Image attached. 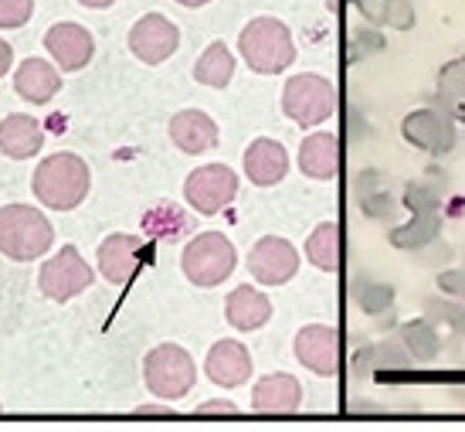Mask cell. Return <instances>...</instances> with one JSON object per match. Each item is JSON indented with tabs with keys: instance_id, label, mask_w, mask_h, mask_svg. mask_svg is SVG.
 Wrapping results in <instances>:
<instances>
[{
	"instance_id": "obj_1",
	"label": "cell",
	"mask_w": 465,
	"mask_h": 432,
	"mask_svg": "<svg viewBox=\"0 0 465 432\" xmlns=\"http://www.w3.org/2000/svg\"><path fill=\"white\" fill-rule=\"evenodd\" d=\"M89 164L78 157V154H52L38 164L35 171V197H38L45 208L52 211H72L78 208L85 195H89Z\"/></svg>"
},
{
	"instance_id": "obj_2",
	"label": "cell",
	"mask_w": 465,
	"mask_h": 432,
	"mask_svg": "<svg viewBox=\"0 0 465 432\" xmlns=\"http://www.w3.org/2000/svg\"><path fill=\"white\" fill-rule=\"evenodd\" d=\"M54 246L52 222L31 205H4L0 208V256L14 262L41 259Z\"/></svg>"
},
{
	"instance_id": "obj_3",
	"label": "cell",
	"mask_w": 465,
	"mask_h": 432,
	"mask_svg": "<svg viewBox=\"0 0 465 432\" xmlns=\"http://www.w3.org/2000/svg\"><path fill=\"white\" fill-rule=\"evenodd\" d=\"M238 48H242V58L248 62V68H255L262 75H275V72L292 65V58H296V45H292L289 27L275 17L248 21V27L238 38Z\"/></svg>"
},
{
	"instance_id": "obj_4",
	"label": "cell",
	"mask_w": 465,
	"mask_h": 432,
	"mask_svg": "<svg viewBox=\"0 0 465 432\" xmlns=\"http://www.w3.org/2000/svg\"><path fill=\"white\" fill-rule=\"evenodd\" d=\"M143 378H146V388L156 395V398H183V395L194 388L197 367L194 357L177 347V344H160L146 354V365H143Z\"/></svg>"
},
{
	"instance_id": "obj_5",
	"label": "cell",
	"mask_w": 465,
	"mask_h": 432,
	"mask_svg": "<svg viewBox=\"0 0 465 432\" xmlns=\"http://www.w3.org/2000/svg\"><path fill=\"white\" fill-rule=\"evenodd\" d=\"M181 266L194 286H218L234 269V246L221 232H201L187 242Z\"/></svg>"
},
{
	"instance_id": "obj_6",
	"label": "cell",
	"mask_w": 465,
	"mask_h": 432,
	"mask_svg": "<svg viewBox=\"0 0 465 432\" xmlns=\"http://www.w3.org/2000/svg\"><path fill=\"white\" fill-rule=\"evenodd\" d=\"M282 109L285 116L296 119L299 126H316V123L333 116L336 89L323 75H312V72L296 75V79H289L282 92Z\"/></svg>"
},
{
	"instance_id": "obj_7",
	"label": "cell",
	"mask_w": 465,
	"mask_h": 432,
	"mask_svg": "<svg viewBox=\"0 0 465 432\" xmlns=\"http://www.w3.org/2000/svg\"><path fill=\"white\" fill-rule=\"evenodd\" d=\"M92 279H95V273H92L89 262L82 259V252L75 246H62L58 256H52V259L41 266L38 286L48 300L68 303L72 296L85 293L92 286Z\"/></svg>"
},
{
	"instance_id": "obj_8",
	"label": "cell",
	"mask_w": 465,
	"mask_h": 432,
	"mask_svg": "<svg viewBox=\"0 0 465 432\" xmlns=\"http://www.w3.org/2000/svg\"><path fill=\"white\" fill-rule=\"evenodd\" d=\"M238 195V177L232 167L224 164H207L197 167L187 181H183V197L197 215H218L221 208H228Z\"/></svg>"
},
{
	"instance_id": "obj_9",
	"label": "cell",
	"mask_w": 465,
	"mask_h": 432,
	"mask_svg": "<svg viewBox=\"0 0 465 432\" xmlns=\"http://www.w3.org/2000/svg\"><path fill=\"white\" fill-rule=\"evenodd\" d=\"M177 45H181V31L163 14H146L130 31V52L146 65L167 62L170 55L177 52Z\"/></svg>"
},
{
	"instance_id": "obj_10",
	"label": "cell",
	"mask_w": 465,
	"mask_h": 432,
	"mask_svg": "<svg viewBox=\"0 0 465 432\" xmlns=\"http://www.w3.org/2000/svg\"><path fill=\"white\" fill-rule=\"evenodd\" d=\"M299 269V252L292 249V242L275 236L259 238V246L248 252V273L255 276L265 286H279L289 283Z\"/></svg>"
},
{
	"instance_id": "obj_11",
	"label": "cell",
	"mask_w": 465,
	"mask_h": 432,
	"mask_svg": "<svg viewBox=\"0 0 465 432\" xmlns=\"http://www.w3.org/2000/svg\"><path fill=\"white\" fill-rule=\"evenodd\" d=\"M45 48L54 58V65L62 72H78L92 62L95 55V41L82 25L75 21H62V25H52L48 35H45Z\"/></svg>"
},
{
	"instance_id": "obj_12",
	"label": "cell",
	"mask_w": 465,
	"mask_h": 432,
	"mask_svg": "<svg viewBox=\"0 0 465 432\" xmlns=\"http://www.w3.org/2000/svg\"><path fill=\"white\" fill-rule=\"evenodd\" d=\"M404 140L428 154H449L455 146V123L445 109H418L401 123Z\"/></svg>"
},
{
	"instance_id": "obj_13",
	"label": "cell",
	"mask_w": 465,
	"mask_h": 432,
	"mask_svg": "<svg viewBox=\"0 0 465 432\" xmlns=\"http://www.w3.org/2000/svg\"><path fill=\"white\" fill-rule=\"evenodd\" d=\"M296 357L316 375H336L340 367V334L333 327H302L296 337Z\"/></svg>"
},
{
	"instance_id": "obj_14",
	"label": "cell",
	"mask_w": 465,
	"mask_h": 432,
	"mask_svg": "<svg viewBox=\"0 0 465 432\" xmlns=\"http://www.w3.org/2000/svg\"><path fill=\"white\" fill-rule=\"evenodd\" d=\"M207 378L221 385V388H238L252 378V354L245 344L238 341H218L207 351Z\"/></svg>"
},
{
	"instance_id": "obj_15",
	"label": "cell",
	"mask_w": 465,
	"mask_h": 432,
	"mask_svg": "<svg viewBox=\"0 0 465 432\" xmlns=\"http://www.w3.org/2000/svg\"><path fill=\"white\" fill-rule=\"evenodd\" d=\"M140 238L136 236H109L99 246V273L113 283V286H126L133 276H136V266H140Z\"/></svg>"
},
{
	"instance_id": "obj_16",
	"label": "cell",
	"mask_w": 465,
	"mask_h": 432,
	"mask_svg": "<svg viewBox=\"0 0 465 432\" xmlns=\"http://www.w3.org/2000/svg\"><path fill=\"white\" fill-rule=\"evenodd\" d=\"M14 89L17 95L31 105H45L52 103L58 89H62V75H58V68L52 62H45V58H27L17 65L14 72Z\"/></svg>"
},
{
	"instance_id": "obj_17",
	"label": "cell",
	"mask_w": 465,
	"mask_h": 432,
	"mask_svg": "<svg viewBox=\"0 0 465 432\" xmlns=\"http://www.w3.org/2000/svg\"><path fill=\"white\" fill-rule=\"evenodd\" d=\"M45 146V126L35 116L14 113V116L0 119V154L11 160L35 157Z\"/></svg>"
},
{
	"instance_id": "obj_18",
	"label": "cell",
	"mask_w": 465,
	"mask_h": 432,
	"mask_svg": "<svg viewBox=\"0 0 465 432\" xmlns=\"http://www.w3.org/2000/svg\"><path fill=\"white\" fill-rule=\"evenodd\" d=\"M170 140L181 146L183 154H207L218 144V126L201 109H183L170 119Z\"/></svg>"
},
{
	"instance_id": "obj_19",
	"label": "cell",
	"mask_w": 465,
	"mask_h": 432,
	"mask_svg": "<svg viewBox=\"0 0 465 432\" xmlns=\"http://www.w3.org/2000/svg\"><path fill=\"white\" fill-rule=\"evenodd\" d=\"M289 171V154H285L282 144H275V140H255V144L245 150V174L252 184H259V187H272V184H279Z\"/></svg>"
},
{
	"instance_id": "obj_20",
	"label": "cell",
	"mask_w": 465,
	"mask_h": 432,
	"mask_svg": "<svg viewBox=\"0 0 465 432\" xmlns=\"http://www.w3.org/2000/svg\"><path fill=\"white\" fill-rule=\"evenodd\" d=\"M299 402H302V385H299L292 375H269L255 385V395H252V406L255 412H265V416H285V412H296Z\"/></svg>"
},
{
	"instance_id": "obj_21",
	"label": "cell",
	"mask_w": 465,
	"mask_h": 432,
	"mask_svg": "<svg viewBox=\"0 0 465 432\" xmlns=\"http://www.w3.org/2000/svg\"><path fill=\"white\" fill-rule=\"evenodd\" d=\"M299 167L316 181H330L340 171V140L333 133H312L299 146Z\"/></svg>"
},
{
	"instance_id": "obj_22",
	"label": "cell",
	"mask_w": 465,
	"mask_h": 432,
	"mask_svg": "<svg viewBox=\"0 0 465 432\" xmlns=\"http://www.w3.org/2000/svg\"><path fill=\"white\" fill-rule=\"evenodd\" d=\"M224 314H228V324L238 330H259L269 324L272 316V303L265 293L252 286H238L228 296V306H224Z\"/></svg>"
},
{
	"instance_id": "obj_23",
	"label": "cell",
	"mask_w": 465,
	"mask_h": 432,
	"mask_svg": "<svg viewBox=\"0 0 465 432\" xmlns=\"http://www.w3.org/2000/svg\"><path fill=\"white\" fill-rule=\"evenodd\" d=\"M232 75H234L232 52H228L221 41L207 45V52L197 58V65H194V79L201 82V85H211V89H224V85L232 82Z\"/></svg>"
},
{
	"instance_id": "obj_24",
	"label": "cell",
	"mask_w": 465,
	"mask_h": 432,
	"mask_svg": "<svg viewBox=\"0 0 465 432\" xmlns=\"http://www.w3.org/2000/svg\"><path fill=\"white\" fill-rule=\"evenodd\" d=\"M439 105L452 119L465 123V58H455L439 75Z\"/></svg>"
},
{
	"instance_id": "obj_25",
	"label": "cell",
	"mask_w": 465,
	"mask_h": 432,
	"mask_svg": "<svg viewBox=\"0 0 465 432\" xmlns=\"http://www.w3.org/2000/svg\"><path fill=\"white\" fill-rule=\"evenodd\" d=\"M306 256H310L312 266H320L326 273L340 269V259H343V246H340V228L333 222L320 225L316 232L306 242Z\"/></svg>"
},
{
	"instance_id": "obj_26",
	"label": "cell",
	"mask_w": 465,
	"mask_h": 432,
	"mask_svg": "<svg viewBox=\"0 0 465 432\" xmlns=\"http://www.w3.org/2000/svg\"><path fill=\"white\" fill-rule=\"evenodd\" d=\"M441 232V218L435 211H425V215H418L411 225H401L391 232V246H398V249H421L428 242H435Z\"/></svg>"
},
{
	"instance_id": "obj_27",
	"label": "cell",
	"mask_w": 465,
	"mask_h": 432,
	"mask_svg": "<svg viewBox=\"0 0 465 432\" xmlns=\"http://www.w3.org/2000/svg\"><path fill=\"white\" fill-rule=\"evenodd\" d=\"M401 341L411 354V361H431L439 354V334L428 320H414V324H404L401 327Z\"/></svg>"
},
{
	"instance_id": "obj_28",
	"label": "cell",
	"mask_w": 465,
	"mask_h": 432,
	"mask_svg": "<svg viewBox=\"0 0 465 432\" xmlns=\"http://www.w3.org/2000/svg\"><path fill=\"white\" fill-rule=\"evenodd\" d=\"M357 303H361L363 314H384L391 303H394V286L361 279V283H357Z\"/></svg>"
},
{
	"instance_id": "obj_29",
	"label": "cell",
	"mask_w": 465,
	"mask_h": 432,
	"mask_svg": "<svg viewBox=\"0 0 465 432\" xmlns=\"http://www.w3.org/2000/svg\"><path fill=\"white\" fill-rule=\"evenodd\" d=\"M439 187H431V184H408V191H404V205L418 215H425V211H439Z\"/></svg>"
},
{
	"instance_id": "obj_30",
	"label": "cell",
	"mask_w": 465,
	"mask_h": 432,
	"mask_svg": "<svg viewBox=\"0 0 465 432\" xmlns=\"http://www.w3.org/2000/svg\"><path fill=\"white\" fill-rule=\"evenodd\" d=\"M35 14V0H0V27L14 31V27H25Z\"/></svg>"
},
{
	"instance_id": "obj_31",
	"label": "cell",
	"mask_w": 465,
	"mask_h": 432,
	"mask_svg": "<svg viewBox=\"0 0 465 432\" xmlns=\"http://www.w3.org/2000/svg\"><path fill=\"white\" fill-rule=\"evenodd\" d=\"M425 314H428V320L449 324L455 334H462L465 330V306H455V303H445V300H428Z\"/></svg>"
},
{
	"instance_id": "obj_32",
	"label": "cell",
	"mask_w": 465,
	"mask_h": 432,
	"mask_svg": "<svg viewBox=\"0 0 465 432\" xmlns=\"http://www.w3.org/2000/svg\"><path fill=\"white\" fill-rule=\"evenodd\" d=\"M363 211L371 218H391L394 215V197L388 191H374V195H363Z\"/></svg>"
},
{
	"instance_id": "obj_33",
	"label": "cell",
	"mask_w": 465,
	"mask_h": 432,
	"mask_svg": "<svg viewBox=\"0 0 465 432\" xmlns=\"http://www.w3.org/2000/svg\"><path fill=\"white\" fill-rule=\"evenodd\" d=\"M384 21L394 27H411L414 25V11L408 0H391L388 4V14H384Z\"/></svg>"
},
{
	"instance_id": "obj_34",
	"label": "cell",
	"mask_w": 465,
	"mask_h": 432,
	"mask_svg": "<svg viewBox=\"0 0 465 432\" xmlns=\"http://www.w3.org/2000/svg\"><path fill=\"white\" fill-rule=\"evenodd\" d=\"M377 48H384V38L374 35V31H357V38L350 41V52L357 58H363L367 52H377Z\"/></svg>"
},
{
	"instance_id": "obj_35",
	"label": "cell",
	"mask_w": 465,
	"mask_h": 432,
	"mask_svg": "<svg viewBox=\"0 0 465 432\" xmlns=\"http://www.w3.org/2000/svg\"><path fill=\"white\" fill-rule=\"evenodd\" d=\"M439 286L445 289V293H452V296H459V300L465 303V269H449V273L439 276Z\"/></svg>"
},
{
	"instance_id": "obj_36",
	"label": "cell",
	"mask_w": 465,
	"mask_h": 432,
	"mask_svg": "<svg viewBox=\"0 0 465 432\" xmlns=\"http://www.w3.org/2000/svg\"><path fill=\"white\" fill-rule=\"evenodd\" d=\"M353 4L361 7V14L367 17V21H384L391 0H353Z\"/></svg>"
},
{
	"instance_id": "obj_37",
	"label": "cell",
	"mask_w": 465,
	"mask_h": 432,
	"mask_svg": "<svg viewBox=\"0 0 465 432\" xmlns=\"http://www.w3.org/2000/svg\"><path fill=\"white\" fill-rule=\"evenodd\" d=\"M197 416H238V408L232 402H204L197 408Z\"/></svg>"
},
{
	"instance_id": "obj_38",
	"label": "cell",
	"mask_w": 465,
	"mask_h": 432,
	"mask_svg": "<svg viewBox=\"0 0 465 432\" xmlns=\"http://www.w3.org/2000/svg\"><path fill=\"white\" fill-rule=\"evenodd\" d=\"M11 65H14V48L4 38H0V79L11 72Z\"/></svg>"
},
{
	"instance_id": "obj_39",
	"label": "cell",
	"mask_w": 465,
	"mask_h": 432,
	"mask_svg": "<svg viewBox=\"0 0 465 432\" xmlns=\"http://www.w3.org/2000/svg\"><path fill=\"white\" fill-rule=\"evenodd\" d=\"M78 4H82V7H113L116 0H78Z\"/></svg>"
},
{
	"instance_id": "obj_40",
	"label": "cell",
	"mask_w": 465,
	"mask_h": 432,
	"mask_svg": "<svg viewBox=\"0 0 465 432\" xmlns=\"http://www.w3.org/2000/svg\"><path fill=\"white\" fill-rule=\"evenodd\" d=\"M177 4H183V7H204L207 0H177Z\"/></svg>"
}]
</instances>
